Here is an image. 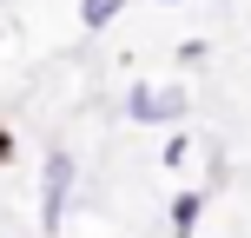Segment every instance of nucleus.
<instances>
[{
    "label": "nucleus",
    "mask_w": 251,
    "mask_h": 238,
    "mask_svg": "<svg viewBox=\"0 0 251 238\" xmlns=\"http://www.w3.org/2000/svg\"><path fill=\"white\" fill-rule=\"evenodd\" d=\"M185 113H192L185 86H152V79H132L126 86V119L132 126H178Z\"/></svg>",
    "instance_id": "f257e3e1"
},
{
    "label": "nucleus",
    "mask_w": 251,
    "mask_h": 238,
    "mask_svg": "<svg viewBox=\"0 0 251 238\" xmlns=\"http://www.w3.org/2000/svg\"><path fill=\"white\" fill-rule=\"evenodd\" d=\"M66 199H73V152L53 146L47 152V172H40V232H60L66 225Z\"/></svg>",
    "instance_id": "f03ea898"
},
{
    "label": "nucleus",
    "mask_w": 251,
    "mask_h": 238,
    "mask_svg": "<svg viewBox=\"0 0 251 238\" xmlns=\"http://www.w3.org/2000/svg\"><path fill=\"white\" fill-rule=\"evenodd\" d=\"M199 218H205V192L185 185V192L172 199V238H199Z\"/></svg>",
    "instance_id": "7ed1b4c3"
},
{
    "label": "nucleus",
    "mask_w": 251,
    "mask_h": 238,
    "mask_svg": "<svg viewBox=\"0 0 251 238\" xmlns=\"http://www.w3.org/2000/svg\"><path fill=\"white\" fill-rule=\"evenodd\" d=\"M126 13V0H79V26H86V33H100V26H113Z\"/></svg>",
    "instance_id": "20e7f679"
},
{
    "label": "nucleus",
    "mask_w": 251,
    "mask_h": 238,
    "mask_svg": "<svg viewBox=\"0 0 251 238\" xmlns=\"http://www.w3.org/2000/svg\"><path fill=\"white\" fill-rule=\"evenodd\" d=\"M185 159H192V132H185V126H172V139L159 146V165H165V172H185Z\"/></svg>",
    "instance_id": "39448f33"
},
{
    "label": "nucleus",
    "mask_w": 251,
    "mask_h": 238,
    "mask_svg": "<svg viewBox=\"0 0 251 238\" xmlns=\"http://www.w3.org/2000/svg\"><path fill=\"white\" fill-rule=\"evenodd\" d=\"M7 152H13V139H7V126H0V159H7Z\"/></svg>",
    "instance_id": "423d86ee"
},
{
    "label": "nucleus",
    "mask_w": 251,
    "mask_h": 238,
    "mask_svg": "<svg viewBox=\"0 0 251 238\" xmlns=\"http://www.w3.org/2000/svg\"><path fill=\"white\" fill-rule=\"evenodd\" d=\"M159 7H178V0H159Z\"/></svg>",
    "instance_id": "0eeeda50"
}]
</instances>
